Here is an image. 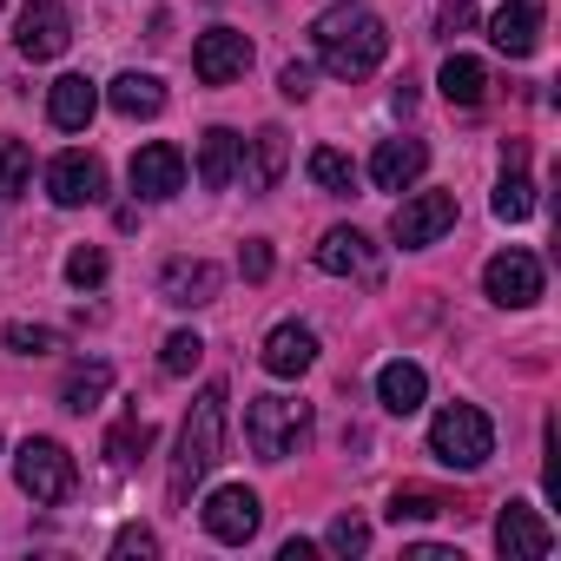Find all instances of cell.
I'll return each instance as SVG.
<instances>
[{
  "label": "cell",
  "mask_w": 561,
  "mask_h": 561,
  "mask_svg": "<svg viewBox=\"0 0 561 561\" xmlns=\"http://www.w3.org/2000/svg\"><path fill=\"white\" fill-rule=\"evenodd\" d=\"M305 436H311V403H298V397H251V410H244L251 456L285 462V456H298Z\"/></svg>",
  "instance_id": "4"
},
{
  "label": "cell",
  "mask_w": 561,
  "mask_h": 561,
  "mask_svg": "<svg viewBox=\"0 0 561 561\" xmlns=\"http://www.w3.org/2000/svg\"><path fill=\"white\" fill-rule=\"evenodd\" d=\"M238 152H244V139H238L231 126H211V133L198 139V185H205V192H225V185L238 179Z\"/></svg>",
  "instance_id": "23"
},
{
  "label": "cell",
  "mask_w": 561,
  "mask_h": 561,
  "mask_svg": "<svg viewBox=\"0 0 561 561\" xmlns=\"http://www.w3.org/2000/svg\"><path fill=\"white\" fill-rule=\"evenodd\" d=\"M218 285H225V271H218L211 257H172V264L159 271V298H165L172 311H198V305H211Z\"/></svg>",
  "instance_id": "14"
},
{
  "label": "cell",
  "mask_w": 561,
  "mask_h": 561,
  "mask_svg": "<svg viewBox=\"0 0 561 561\" xmlns=\"http://www.w3.org/2000/svg\"><path fill=\"white\" fill-rule=\"evenodd\" d=\"M436 27L456 41V34H469L476 27V0H443V8H436Z\"/></svg>",
  "instance_id": "36"
},
{
  "label": "cell",
  "mask_w": 561,
  "mask_h": 561,
  "mask_svg": "<svg viewBox=\"0 0 561 561\" xmlns=\"http://www.w3.org/2000/svg\"><path fill=\"white\" fill-rule=\"evenodd\" d=\"M113 554H119V561H126V554H159V535L133 522V528H119V535H113Z\"/></svg>",
  "instance_id": "37"
},
{
  "label": "cell",
  "mask_w": 561,
  "mask_h": 561,
  "mask_svg": "<svg viewBox=\"0 0 561 561\" xmlns=\"http://www.w3.org/2000/svg\"><path fill=\"white\" fill-rule=\"evenodd\" d=\"M126 179H133V192L139 198H179L185 192V152L179 146H165V139H152V146H139L133 152V165H126Z\"/></svg>",
  "instance_id": "13"
},
{
  "label": "cell",
  "mask_w": 561,
  "mask_h": 561,
  "mask_svg": "<svg viewBox=\"0 0 561 561\" xmlns=\"http://www.w3.org/2000/svg\"><path fill=\"white\" fill-rule=\"evenodd\" d=\"M205 535L211 541H225V548H244L251 535H257V522H264V502H257V489H244V482H225V489H211L205 495Z\"/></svg>",
  "instance_id": "7"
},
{
  "label": "cell",
  "mask_w": 561,
  "mask_h": 561,
  "mask_svg": "<svg viewBox=\"0 0 561 561\" xmlns=\"http://www.w3.org/2000/svg\"><path fill=\"white\" fill-rule=\"evenodd\" d=\"M311 554H318L311 541H285V548H277V561H311Z\"/></svg>",
  "instance_id": "40"
},
{
  "label": "cell",
  "mask_w": 561,
  "mask_h": 561,
  "mask_svg": "<svg viewBox=\"0 0 561 561\" xmlns=\"http://www.w3.org/2000/svg\"><path fill=\"white\" fill-rule=\"evenodd\" d=\"M0 8H8V0H0Z\"/></svg>",
  "instance_id": "41"
},
{
  "label": "cell",
  "mask_w": 561,
  "mask_h": 561,
  "mask_svg": "<svg viewBox=\"0 0 561 561\" xmlns=\"http://www.w3.org/2000/svg\"><path fill=\"white\" fill-rule=\"evenodd\" d=\"M423 165H430V146H423V139H383V146L370 152L377 192H410V185L423 179Z\"/></svg>",
  "instance_id": "19"
},
{
  "label": "cell",
  "mask_w": 561,
  "mask_h": 561,
  "mask_svg": "<svg viewBox=\"0 0 561 561\" xmlns=\"http://www.w3.org/2000/svg\"><path fill=\"white\" fill-rule=\"evenodd\" d=\"M34 185V152L27 139H0V198H21Z\"/></svg>",
  "instance_id": "30"
},
{
  "label": "cell",
  "mask_w": 561,
  "mask_h": 561,
  "mask_svg": "<svg viewBox=\"0 0 561 561\" xmlns=\"http://www.w3.org/2000/svg\"><path fill=\"white\" fill-rule=\"evenodd\" d=\"M277 93H285V100H311V67H305V60H291L285 73H277Z\"/></svg>",
  "instance_id": "38"
},
{
  "label": "cell",
  "mask_w": 561,
  "mask_h": 561,
  "mask_svg": "<svg viewBox=\"0 0 561 561\" xmlns=\"http://www.w3.org/2000/svg\"><path fill=\"white\" fill-rule=\"evenodd\" d=\"M403 561H462V554H456V548H436V541H416Z\"/></svg>",
  "instance_id": "39"
},
{
  "label": "cell",
  "mask_w": 561,
  "mask_h": 561,
  "mask_svg": "<svg viewBox=\"0 0 561 561\" xmlns=\"http://www.w3.org/2000/svg\"><path fill=\"white\" fill-rule=\"evenodd\" d=\"M146 449H152V423H146L139 410H126V416L106 430V462H113V469H133Z\"/></svg>",
  "instance_id": "27"
},
{
  "label": "cell",
  "mask_w": 561,
  "mask_h": 561,
  "mask_svg": "<svg viewBox=\"0 0 561 561\" xmlns=\"http://www.w3.org/2000/svg\"><path fill=\"white\" fill-rule=\"evenodd\" d=\"M436 87H443L449 106H482V100H489V67H482L476 54H449Z\"/></svg>",
  "instance_id": "25"
},
{
  "label": "cell",
  "mask_w": 561,
  "mask_h": 561,
  "mask_svg": "<svg viewBox=\"0 0 561 561\" xmlns=\"http://www.w3.org/2000/svg\"><path fill=\"white\" fill-rule=\"evenodd\" d=\"M305 172H311V185L331 192V198H351V192H357V165H351L337 146H318V152L305 159Z\"/></svg>",
  "instance_id": "28"
},
{
  "label": "cell",
  "mask_w": 561,
  "mask_h": 561,
  "mask_svg": "<svg viewBox=\"0 0 561 561\" xmlns=\"http://www.w3.org/2000/svg\"><path fill=\"white\" fill-rule=\"evenodd\" d=\"M73 41V14L60 8V0H27L21 21H14V47L21 60H60Z\"/></svg>",
  "instance_id": "8"
},
{
  "label": "cell",
  "mask_w": 561,
  "mask_h": 561,
  "mask_svg": "<svg viewBox=\"0 0 561 561\" xmlns=\"http://www.w3.org/2000/svg\"><path fill=\"white\" fill-rule=\"evenodd\" d=\"M311 41H318L324 73H337V80H370L383 67V54H390V27L370 8H331V14H318Z\"/></svg>",
  "instance_id": "1"
},
{
  "label": "cell",
  "mask_w": 561,
  "mask_h": 561,
  "mask_svg": "<svg viewBox=\"0 0 561 561\" xmlns=\"http://www.w3.org/2000/svg\"><path fill=\"white\" fill-rule=\"evenodd\" d=\"M495 218L502 225H522L528 211H535V179H528V146L522 139H508L502 146V179H495Z\"/></svg>",
  "instance_id": "17"
},
{
  "label": "cell",
  "mask_w": 561,
  "mask_h": 561,
  "mask_svg": "<svg viewBox=\"0 0 561 561\" xmlns=\"http://www.w3.org/2000/svg\"><path fill=\"white\" fill-rule=\"evenodd\" d=\"M436 515H462L449 495H436V489H416V482H403L397 495H390V522L403 528V522H436Z\"/></svg>",
  "instance_id": "29"
},
{
  "label": "cell",
  "mask_w": 561,
  "mask_h": 561,
  "mask_svg": "<svg viewBox=\"0 0 561 561\" xmlns=\"http://www.w3.org/2000/svg\"><path fill=\"white\" fill-rule=\"evenodd\" d=\"M244 67H251V41H244L238 27H211V34H198V47H192V73H198V87H231V80H244Z\"/></svg>",
  "instance_id": "11"
},
{
  "label": "cell",
  "mask_w": 561,
  "mask_h": 561,
  "mask_svg": "<svg viewBox=\"0 0 561 561\" xmlns=\"http://www.w3.org/2000/svg\"><path fill=\"white\" fill-rule=\"evenodd\" d=\"M285 159H291L285 126H264V133L251 139V152H238V179H244V192H271L277 179H285Z\"/></svg>",
  "instance_id": "20"
},
{
  "label": "cell",
  "mask_w": 561,
  "mask_h": 561,
  "mask_svg": "<svg viewBox=\"0 0 561 561\" xmlns=\"http://www.w3.org/2000/svg\"><path fill=\"white\" fill-rule=\"evenodd\" d=\"M318 271H331V277H364V285H377V277H383V257H377V244H370L357 225H337V231L318 238Z\"/></svg>",
  "instance_id": "12"
},
{
  "label": "cell",
  "mask_w": 561,
  "mask_h": 561,
  "mask_svg": "<svg viewBox=\"0 0 561 561\" xmlns=\"http://www.w3.org/2000/svg\"><path fill=\"white\" fill-rule=\"evenodd\" d=\"M430 456L443 469H482L495 456V423L476 403H443L430 416Z\"/></svg>",
  "instance_id": "3"
},
{
  "label": "cell",
  "mask_w": 561,
  "mask_h": 561,
  "mask_svg": "<svg viewBox=\"0 0 561 561\" xmlns=\"http://www.w3.org/2000/svg\"><path fill=\"white\" fill-rule=\"evenodd\" d=\"M423 397H430V377H423V364H383L377 370V403L390 410V416H416L423 410Z\"/></svg>",
  "instance_id": "22"
},
{
  "label": "cell",
  "mask_w": 561,
  "mask_h": 561,
  "mask_svg": "<svg viewBox=\"0 0 561 561\" xmlns=\"http://www.w3.org/2000/svg\"><path fill=\"white\" fill-rule=\"evenodd\" d=\"M324 548H331V554H344V561H351V554H364V548H370V522L337 515V522H331V535H324Z\"/></svg>",
  "instance_id": "33"
},
{
  "label": "cell",
  "mask_w": 561,
  "mask_h": 561,
  "mask_svg": "<svg viewBox=\"0 0 561 561\" xmlns=\"http://www.w3.org/2000/svg\"><path fill=\"white\" fill-rule=\"evenodd\" d=\"M449 225H456V192H416V198L397 205L390 238H397L403 251H423V244H436Z\"/></svg>",
  "instance_id": "10"
},
{
  "label": "cell",
  "mask_w": 561,
  "mask_h": 561,
  "mask_svg": "<svg viewBox=\"0 0 561 561\" xmlns=\"http://www.w3.org/2000/svg\"><path fill=\"white\" fill-rule=\"evenodd\" d=\"M198 357H205V337H198V331H172V337L159 344V370H165V377H192Z\"/></svg>",
  "instance_id": "31"
},
{
  "label": "cell",
  "mask_w": 561,
  "mask_h": 561,
  "mask_svg": "<svg viewBox=\"0 0 561 561\" xmlns=\"http://www.w3.org/2000/svg\"><path fill=\"white\" fill-rule=\"evenodd\" d=\"M541 21H548V0H502V14L489 21V41H495V54H508V60H528V54L541 47Z\"/></svg>",
  "instance_id": "15"
},
{
  "label": "cell",
  "mask_w": 561,
  "mask_h": 561,
  "mask_svg": "<svg viewBox=\"0 0 561 561\" xmlns=\"http://www.w3.org/2000/svg\"><path fill=\"white\" fill-rule=\"evenodd\" d=\"M318 364V331L311 324H277L264 337V370L271 377H305Z\"/></svg>",
  "instance_id": "21"
},
{
  "label": "cell",
  "mask_w": 561,
  "mask_h": 561,
  "mask_svg": "<svg viewBox=\"0 0 561 561\" xmlns=\"http://www.w3.org/2000/svg\"><path fill=\"white\" fill-rule=\"evenodd\" d=\"M482 291H489L502 311H528V305L541 298V257H535V251H522V244L495 251V257L482 264Z\"/></svg>",
  "instance_id": "6"
},
{
  "label": "cell",
  "mask_w": 561,
  "mask_h": 561,
  "mask_svg": "<svg viewBox=\"0 0 561 561\" xmlns=\"http://www.w3.org/2000/svg\"><path fill=\"white\" fill-rule=\"evenodd\" d=\"M14 482H21V495H34L41 508H54V502L73 495V456L54 436H27L14 449Z\"/></svg>",
  "instance_id": "5"
},
{
  "label": "cell",
  "mask_w": 561,
  "mask_h": 561,
  "mask_svg": "<svg viewBox=\"0 0 561 561\" xmlns=\"http://www.w3.org/2000/svg\"><path fill=\"white\" fill-rule=\"evenodd\" d=\"M495 548H502L508 561H541V554L554 548V528H548L528 502H508V508L495 515Z\"/></svg>",
  "instance_id": "16"
},
{
  "label": "cell",
  "mask_w": 561,
  "mask_h": 561,
  "mask_svg": "<svg viewBox=\"0 0 561 561\" xmlns=\"http://www.w3.org/2000/svg\"><path fill=\"white\" fill-rule=\"evenodd\" d=\"M47 198H54L60 211L100 205V198H106V165H100V152H60V159L47 165Z\"/></svg>",
  "instance_id": "9"
},
{
  "label": "cell",
  "mask_w": 561,
  "mask_h": 561,
  "mask_svg": "<svg viewBox=\"0 0 561 561\" xmlns=\"http://www.w3.org/2000/svg\"><path fill=\"white\" fill-rule=\"evenodd\" d=\"M93 113H100V87H93L87 73H60V80L47 87V119H54L60 133H87Z\"/></svg>",
  "instance_id": "18"
},
{
  "label": "cell",
  "mask_w": 561,
  "mask_h": 561,
  "mask_svg": "<svg viewBox=\"0 0 561 561\" xmlns=\"http://www.w3.org/2000/svg\"><path fill=\"white\" fill-rule=\"evenodd\" d=\"M238 271L251 277V285H264V277H271V244L264 238H244L238 244Z\"/></svg>",
  "instance_id": "35"
},
{
  "label": "cell",
  "mask_w": 561,
  "mask_h": 561,
  "mask_svg": "<svg viewBox=\"0 0 561 561\" xmlns=\"http://www.w3.org/2000/svg\"><path fill=\"white\" fill-rule=\"evenodd\" d=\"M106 106H113L119 119H159V113H165V87H159L152 73H119V80L106 87Z\"/></svg>",
  "instance_id": "24"
},
{
  "label": "cell",
  "mask_w": 561,
  "mask_h": 561,
  "mask_svg": "<svg viewBox=\"0 0 561 561\" xmlns=\"http://www.w3.org/2000/svg\"><path fill=\"white\" fill-rule=\"evenodd\" d=\"M67 285L73 291H100L106 285V251L100 244H73L67 251Z\"/></svg>",
  "instance_id": "32"
},
{
  "label": "cell",
  "mask_w": 561,
  "mask_h": 561,
  "mask_svg": "<svg viewBox=\"0 0 561 561\" xmlns=\"http://www.w3.org/2000/svg\"><path fill=\"white\" fill-rule=\"evenodd\" d=\"M113 390V364H73V377L60 383V410H73V416H87V410H100V397Z\"/></svg>",
  "instance_id": "26"
},
{
  "label": "cell",
  "mask_w": 561,
  "mask_h": 561,
  "mask_svg": "<svg viewBox=\"0 0 561 561\" xmlns=\"http://www.w3.org/2000/svg\"><path fill=\"white\" fill-rule=\"evenodd\" d=\"M225 403H231L225 383H205V390L192 397V410H185V423H179V449H172V502H185V495L211 476V462H218V449H225Z\"/></svg>",
  "instance_id": "2"
},
{
  "label": "cell",
  "mask_w": 561,
  "mask_h": 561,
  "mask_svg": "<svg viewBox=\"0 0 561 561\" xmlns=\"http://www.w3.org/2000/svg\"><path fill=\"white\" fill-rule=\"evenodd\" d=\"M8 351L47 357V351H60V331H47V324H8Z\"/></svg>",
  "instance_id": "34"
}]
</instances>
